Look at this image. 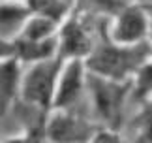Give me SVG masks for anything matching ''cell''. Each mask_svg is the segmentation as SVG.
Wrapping results in <instances>:
<instances>
[{
    "instance_id": "obj_7",
    "label": "cell",
    "mask_w": 152,
    "mask_h": 143,
    "mask_svg": "<svg viewBox=\"0 0 152 143\" xmlns=\"http://www.w3.org/2000/svg\"><path fill=\"white\" fill-rule=\"evenodd\" d=\"M86 79H88V70H86V64L83 58L66 60V64L62 68V74H60V79H58L53 111L72 109L79 102L81 94L85 91Z\"/></svg>"
},
{
    "instance_id": "obj_5",
    "label": "cell",
    "mask_w": 152,
    "mask_h": 143,
    "mask_svg": "<svg viewBox=\"0 0 152 143\" xmlns=\"http://www.w3.org/2000/svg\"><path fill=\"white\" fill-rule=\"evenodd\" d=\"M103 126L86 117L64 109L51 111L47 121V138L51 143H92Z\"/></svg>"
},
{
    "instance_id": "obj_16",
    "label": "cell",
    "mask_w": 152,
    "mask_h": 143,
    "mask_svg": "<svg viewBox=\"0 0 152 143\" xmlns=\"http://www.w3.org/2000/svg\"><path fill=\"white\" fill-rule=\"evenodd\" d=\"M2 143H25V136H17V138H10Z\"/></svg>"
},
{
    "instance_id": "obj_13",
    "label": "cell",
    "mask_w": 152,
    "mask_h": 143,
    "mask_svg": "<svg viewBox=\"0 0 152 143\" xmlns=\"http://www.w3.org/2000/svg\"><path fill=\"white\" fill-rule=\"evenodd\" d=\"M133 126L137 128L135 143H152V98L141 104V111L133 119Z\"/></svg>"
},
{
    "instance_id": "obj_10",
    "label": "cell",
    "mask_w": 152,
    "mask_h": 143,
    "mask_svg": "<svg viewBox=\"0 0 152 143\" xmlns=\"http://www.w3.org/2000/svg\"><path fill=\"white\" fill-rule=\"evenodd\" d=\"M26 6L30 8L32 15L45 17V19L58 23V25L64 23V19L72 13L66 0H26Z\"/></svg>"
},
{
    "instance_id": "obj_18",
    "label": "cell",
    "mask_w": 152,
    "mask_h": 143,
    "mask_svg": "<svg viewBox=\"0 0 152 143\" xmlns=\"http://www.w3.org/2000/svg\"><path fill=\"white\" fill-rule=\"evenodd\" d=\"M148 43H150V47H152V25H150V34H148Z\"/></svg>"
},
{
    "instance_id": "obj_1",
    "label": "cell",
    "mask_w": 152,
    "mask_h": 143,
    "mask_svg": "<svg viewBox=\"0 0 152 143\" xmlns=\"http://www.w3.org/2000/svg\"><path fill=\"white\" fill-rule=\"evenodd\" d=\"M152 58V47L147 41L137 45L115 43L109 36V23H100V40L85 60L88 74H96L115 81H128Z\"/></svg>"
},
{
    "instance_id": "obj_2",
    "label": "cell",
    "mask_w": 152,
    "mask_h": 143,
    "mask_svg": "<svg viewBox=\"0 0 152 143\" xmlns=\"http://www.w3.org/2000/svg\"><path fill=\"white\" fill-rule=\"evenodd\" d=\"M86 87H88L92 98V111L96 113V119L100 121V124L107 130L118 132L122 124L126 98L133 92V79L115 81L96 74H88Z\"/></svg>"
},
{
    "instance_id": "obj_15",
    "label": "cell",
    "mask_w": 152,
    "mask_h": 143,
    "mask_svg": "<svg viewBox=\"0 0 152 143\" xmlns=\"http://www.w3.org/2000/svg\"><path fill=\"white\" fill-rule=\"evenodd\" d=\"M92 143H128L126 139L120 138V134L116 132V130H107V128H102L100 132H98V136L94 139H92Z\"/></svg>"
},
{
    "instance_id": "obj_8",
    "label": "cell",
    "mask_w": 152,
    "mask_h": 143,
    "mask_svg": "<svg viewBox=\"0 0 152 143\" xmlns=\"http://www.w3.org/2000/svg\"><path fill=\"white\" fill-rule=\"evenodd\" d=\"M21 60L19 58H2L0 64V98H2V115L10 109V105H13L21 96V83H23V75H21Z\"/></svg>"
},
{
    "instance_id": "obj_14",
    "label": "cell",
    "mask_w": 152,
    "mask_h": 143,
    "mask_svg": "<svg viewBox=\"0 0 152 143\" xmlns=\"http://www.w3.org/2000/svg\"><path fill=\"white\" fill-rule=\"evenodd\" d=\"M132 94L141 104L152 98V58L147 64H143V68L133 77V92Z\"/></svg>"
},
{
    "instance_id": "obj_11",
    "label": "cell",
    "mask_w": 152,
    "mask_h": 143,
    "mask_svg": "<svg viewBox=\"0 0 152 143\" xmlns=\"http://www.w3.org/2000/svg\"><path fill=\"white\" fill-rule=\"evenodd\" d=\"M58 28H60L58 23L51 21V19H45V17L32 15V19L26 23V27L23 28V32L17 36V38L30 40V41H43V40L58 36Z\"/></svg>"
},
{
    "instance_id": "obj_12",
    "label": "cell",
    "mask_w": 152,
    "mask_h": 143,
    "mask_svg": "<svg viewBox=\"0 0 152 143\" xmlns=\"http://www.w3.org/2000/svg\"><path fill=\"white\" fill-rule=\"evenodd\" d=\"M130 4H133V0H77L79 10H83L90 15L102 13L107 19L109 17L116 19Z\"/></svg>"
},
{
    "instance_id": "obj_9",
    "label": "cell",
    "mask_w": 152,
    "mask_h": 143,
    "mask_svg": "<svg viewBox=\"0 0 152 143\" xmlns=\"http://www.w3.org/2000/svg\"><path fill=\"white\" fill-rule=\"evenodd\" d=\"M30 19L32 11L28 6L17 4L13 0L2 2V40L17 38Z\"/></svg>"
},
{
    "instance_id": "obj_6",
    "label": "cell",
    "mask_w": 152,
    "mask_h": 143,
    "mask_svg": "<svg viewBox=\"0 0 152 143\" xmlns=\"http://www.w3.org/2000/svg\"><path fill=\"white\" fill-rule=\"evenodd\" d=\"M150 34V21L145 6L133 2L115 19L109 36L115 43L120 45H137L147 41Z\"/></svg>"
},
{
    "instance_id": "obj_3",
    "label": "cell",
    "mask_w": 152,
    "mask_h": 143,
    "mask_svg": "<svg viewBox=\"0 0 152 143\" xmlns=\"http://www.w3.org/2000/svg\"><path fill=\"white\" fill-rule=\"evenodd\" d=\"M64 64L66 60L60 57L32 64V68L23 75L19 96L21 102L30 107H36L39 111L51 113Z\"/></svg>"
},
{
    "instance_id": "obj_17",
    "label": "cell",
    "mask_w": 152,
    "mask_h": 143,
    "mask_svg": "<svg viewBox=\"0 0 152 143\" xmlns=\"http://www.w3.org/2000/svg\"><path fill=\"white\" fill-rule=\"evenodd\" d=\"M133 2H137V4L145 6V4H152V0H133Z\"/></svg>"
},
{
    "instance_id": "obj_4",
    "label": "cell",
    "mask_w": 152,
    "mask_h": 143,
    "mask_svg": "<svg viewBox=\"0 0 152 143\" xmlns=\"http://www.w3.org/2000/svg\"><path fill=\"white\" fill-rule=\"evenodd\" d=\"M90 13L83 10L72 11L64 23L58 28V57L64 60H72V58H86L94 51L96 41L92 36L90 27L86 25Z\"/></svg>"
}]
</instances>
